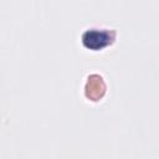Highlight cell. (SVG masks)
Segmentation results:
<instances>
[{
  "instance_id": "obj_1",
  "label": "cell",
  "mask_w": 159,
  "mask_h": 159,
  "mask_svg": "<svg viewBox=\"0 0 159 159\" xmlns=\"http://www.w3.org/2000/svg\"><path fill=\"white\" fill-rule=\"evenodd\" d=\"M113 40V36L107 30H99V29H91L84 31L82 35V42L86 47L92 50H101L106 47L111 41Z\"/></svg>"
}]
</instances>
